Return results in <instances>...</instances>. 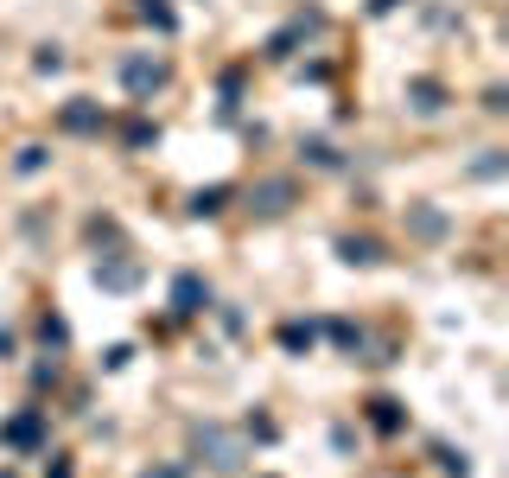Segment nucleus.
<instances>
[{
    "label": "nucleus",
    "mask_w": 509,
    "mask_h": 478,
    "mask_svg": "<svg viewBox=\"0 0 509 478\" xmlns=\"http://www.w3.org/2000/svg\"><path fill=\"white\" fill-rule=\"evenodd\" d=\"M230 204V185H210V191H191V217H216Z\"/></svg>",
    "instance_id": "obj_12"
},
{
    "label": "nucleus",
    "mask_w": 509,
    "mask_h": 478,
    "mask_svg": "<svg viewBox=\"0 0 509 478\" xmlns=\"http://www.w3.org/2000/svg\"><path fill=\"white\" fill-rule=\"evenodd\" d=\"M39 338H45V345H51V351H57V345H64V338H70V325H64L57 313H45V319H39Z\"/></svg>",
    "instance_id": "obj_16"
},
{
    "label": "nucleus",
    "mask_w": 509,
    "mask_h": 478,
    "mask_svg": "<svg viewBox=\"0 0 509 478\" xmlns=\"http://www.w3.org/2000/svg\"><path fill=\"white\" fill-rule=\"evenodd\" d=\"M319 26H325L319 13H300L294 26H286V32H274V39H268V58H274V64H280V58H294V45H300L306 32H319Z\"/></svg>",
    "instance_id": "obj_7"
},
{
    "label": "nucleus",
    "mask_w": 509,
    "mask_h": 478,
    "mask_svg": "<svg viewBox=\"0 0 509 478\" xmlns=\"http://www.w3.org/2000/svg\"><path fill=\"white\" fill-rule=\"evenodd\" d=\"M204 306H210V288H204L197 275H179V281H172V313L191 319V313H204Z\"/></svg>",
    "instance_id": "obj_8"
},
{
    "label": "nucleus",
    "mask_w": 509,
    "mask_h": 478,
    "mask_svg": "<svg viewBox=\"0 0 509 478\" xmlns=\"http://www.w3.org/2000/svg\"><path fill=\"white\" fill-rule=\"evenodd\" d=\"M286 204H294V179H261V185L249 191V211H255V217H280Z\"/></svg>",
    "instance_id": "obj_4"
},
{
    "label": "nucleus",
    "mask_w": 509,
    "mask_h": 478,
    "mask_svg": "<svg viewBox=\"0 0 509 478\" xmlns=\"http://www.w3.org/2000/svg\"><path fill=\"white\" fill-rule=\"evenodd\" d=\"M408 102H414L420 115H440V109H446V90L433 84V77H414V84H408Z\"/></svg>",
    "instance_id": "obj_9"
},
{
    "label": "nucleus",
    "mask_w": 509,
    "mask_h": 478,
    "mask_svg": "<svg viewBox=\"0 0 509 478\" xmlns=\"http://www.w3.org/2000/svg\"><path fill=\"white\" fill-rule=\"evenodd\" d=\"M395 7H401V0H370V13H376V20H382V13H395Z\"/></svg>",
    "instance_id": "obj_21"
},
{
    "label": "nucleus",
    "mask_w": 509,
    "mask_h": 478,
    "mask_svg": "<svg viewBox=\"0 0 509 478\" xmlns=\"http://www.w3.org/2000/svg\"><path fill=\"white\" fill-rule=\"evenodd\" d=\"M338 255H344L350 268H376V261H382V249H376L370 236H338Z\"/></svg>",
    "instance_id": "obj_10"
},
{
    "label": "nucleus",
    "mask_w": 509,
    "mask_h": 478,
    "mask_svg": "<svg viewBox=\"0 0 509 478\" xmlns=\"http://www.w3.org/2000/svg\"><path fill=\"white\" fill-rule=\"evenodd\" d=\"M414 236H446V217L440 211H414Z\"/></svg>",
    "instance_id": "obj_17"
},
{
    "label": "nucleus",
    "mask_w": 509,
    "mask_h": 478,
    "mask_svg": "<svg viewBox=\"0 0 509 478\" xmlns=\"http://www.w3.org/2000/svg\"><path fill=\"white\" fill-rule=\"evenodd\" d=\"M370 421H376L382 434H395V428H401V402H389V395H376V402H370Z\"/></svg>",
    "instance_id": "obj_14"
},
{
    "label": "nucleus",
    "mask_w": 509,
    "mask_h": 478,
    "mask_svg": "<svg viewBox=\"0 0 509 478\" xmlns=\"http://www.w3.org/2000/svg\"><path fill=\"white\" fill-rule=\"evenodd\" d=\"M0 440L20 447V453H32V447L45 440V408H26V415H13L7 428H0Z\"/></svg>",
    "instance_id": "obj_5"
},
{
    "label": "nucleus",
    "mask_w": 509,
    "mask_h": 478,
    "mask_svg": "<svg viewBox=\"0 0 509 478\" xmlns=\"http://www.w3.org/2000/svg\"><path fill=\"white\" fill-rule=\"evenodd\" d=\"M140 20H147V26H160V32H172V26H179L166 0H140Z\"/></svg>",
    "instance_id": "obj_15"
},
{
    "label": "nucleus",
    "mask_w": 509,
    "mask_h": 478,
    "mask_svg": "<svg viewBox=\"0 0 509 478\" xmlns=\"http://www.w3.org/2000/svg\"><path fill=\"white\" fill-rule=\"evenodd\" d=\"M300 154H306V160H312V166H319V173H338V166H344V154H338V147H331V141H306V147H300Z\"/></svg>",
    "instance_id": "obj_13"
},
{
    "label": "nucleus",
    "mask_w": 509,
    "mask_h": 478,
    "mask_svg": "<svg viewBox=\"0 0 509 478\" xmlns=\"http://www.w3.org/2000/svg\"><path fill=\"white\" fill-rule=\"evenodd\" d=\"M45 160H51L45 147H20V160H13V166H20V173H45Z\"/></svg>",
    "instance_id": "obj_20"
},
{
    "label": "nucleus",
    "mask_w": 509,
    "mask_h": 478,
    "mask_svg": "<svg viewBox=\"0 0 509 478\" xmlns=\"http://www.w3.org/2000/svg\"><path fill=\"white\" fill-rule=\"evenodd\" d=\"M191 447H197L216 472H236V465H242V440L224 434V428H191Z\"/></svg>",
    "instance_id": "obj_2"
},
{
    "label": "nucleus",
    "mask_w": 509,
    "mask_h": 478,
    "mask_svg": "<svg viewBox=\"0 0 509 478\" xmlns=\"http://www.w3.org/2000/svg\"><path fill=\"white\" fill-rule=\"evenodd\" d=\"M331 338H338L344 351H363V332H356V325H344V319H331Z\"/></svg>",
    "instance_id": "obj_18"
},
{
    "label": "nucleus",
    "mask_w": 509,
    "mask_h": 478,
    "mask_svg": "<svg viewBox=\"0 0 509 478\" xmlns=\"http://www.w3.org/2000/svg\"><path fill=\"white\" fill-rule=\"evenodd\" d=\"M0 478H13V472H0Z\"/></svg>",
    "instance_id": "obj_22"
},
{
    "label": "nucleus",
    "mask_w": 509,
    "mask_h": 478,
    "mask_svg": "<svg viewBox=\"0 0 509 478\" xmlns=\"http://www.w3.org/2000/svg\"><path fill=\"white\" fill-rule=\"evenodd\" d=\"M102 121H109V115H102V102H90V96H70V102H64V115H57V128H64V134H102Z\"/></svg>",
    "instance_id": "obj_3"
},
{
    "label": "nucleus",
    "mask_w": 509,
    "mask_h": 478,
    "mask_svg": "<svg viewBox=\"0 0 509 478\" xmlns=\"http://www.w3.org/2000/svg\"><path fill=\"white\" fill-rule=\"evenodd\" d=\"M96 288H109V294H127V288H140V261L102 255V261H96Z\"/></svg>",
    "instance_id": "obj_6"
},
{
    "label": "nucleus",
    "mask_w": 509,
    "mask_h": 478,
    "mask_svg": "<svg viewBox=\"0 0 509 478\" xmlns=\"http://www.w3.org/2000/svg\"><path fill=\"white\" fill-rule=\"evenodd\" d=\"M312 338H319V325H312V319H306V325H300V319H286V325H280V345L294 351V358H300V351H312Z\"/></svg>",
    "instance_id": "obj_11"
},
{
    "label": "nucleus",
    "mask_w": 509,
    "mask_h": 478,
    "mask_svg": "<svg viewBox=\"0 0 509 478\" xmlns=\"http://www.w3.org/2000/svg\"><path fill=\"white\" fill-rule=\"evenodd\" d=\"M166 77H172V71H166L160 58H121V90H127L134 102H154V96L166 90Z\"/></svg>",
    "instance_id": "obj_1"
},
{
    "label": "nucleus",
    "mask_w": 509,
    "mask_h": 478,
    "mask_svg": "<svg viewBox=\"0 0 509 478\" xmlns=\"http://www.w3.org/2000/svg\"><path fill=\"white\" fill-rule=\"evenodd\" d=\"M154 141H160L154 121H134V128H127V147H154Z\"/></svg>",
    "instance_id": "obj_19"
}]
</instances>
